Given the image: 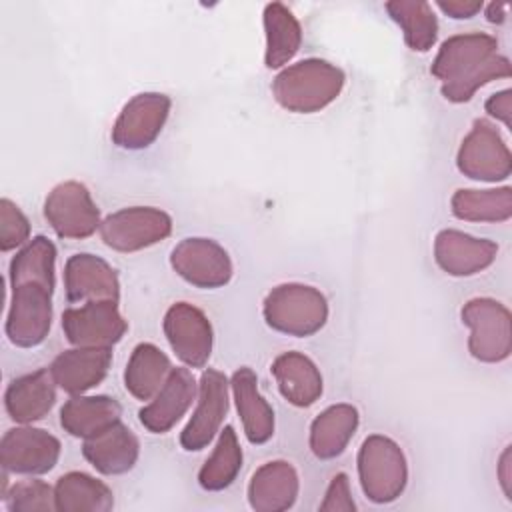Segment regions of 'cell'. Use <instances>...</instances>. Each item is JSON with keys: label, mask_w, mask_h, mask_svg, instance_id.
Returning a JSON list of instances; mask_svg holds the SVG:
<instances>
[{"label": "cell", "mask_w": 512, "mask_h": 512, "mask_svg": "<svg viewBox=\"0 0 512 512\" xmlns=\"http://www.w3.org/2000/svg\"><path fill=\"white\" fill-rule=\"evenodd\" d=\"M122 406L110 396H70L60 410V424L64 432L74 438H90L108 426L120 422Z\"/></svg>", "instance_id": "26"}, {"label": "cell", "mask_w": 512, "mask_h": 512, "mask_svg": "<svg viewBox=\"0 0 512 512\" xmlns=\"http://www.w3.org/2000/svg\"><path fill=\"white\" fill-rule=\"evenodd\" d=\"M242 448L232 426H224L218 434V440L212 448V454L206 458L198 472V484L208 492H218L228 488L242 468Z\"/></svg>", "instance_id": "32"}, {"label": "cell", "mask_w": 512, "mask_h": 512, "mask_svg": "<svg viewBox=\"0 0 512 512\" xmlns=\"http://www.w3.org/2000/svg\"><path fill=\"white\" fill-rule=\"evenodd\" d=\"M56 246L46 236L26 242L10 262L6 336L18 348L42 344L52 326Z\"/></svg>", "instance_id": "1"}, {"label": "cell", "mask_w": 512, "mask_h": 512, "mask_svg": "<svg viewBox=\"0 0 512 512\" xmlns=\"http://www.w3.org/2000/svg\"><path fill=\"white\" fill-rule=\"evenodd\" d=\"M262 316L266 324L288 336L306 338L316 334L328 320L326 296L308 284L286 282L274 286L264 302Z\"/></svg>", "instance_id": "4"}, {"label": "cell", "mask_w": 512, "mask_h": 512, "mask_svg": "<svg viewBox=\"0 0 512 512\" xmlns=\"http://www.w3.org/2000/svg\"><path fill=\"white\" fill-rule=\"evenodd\" d=\"M10 512H52L56 510L54 488L42 480H22L2 492Z\"/></svg>", "instance_id": "33"}, {"label": "cell", "mask_w": 512, "mask_h": 512, "mask_svg": "<svg viewBox=\"0 0 512 512\" xmlns=\"http://www.w3.org/2000/svg\"><path fill=\"white\" fill-rule=\"evenodd\" d=\"M300 492L296 468L286 460L262 464L248 482V504L256 512H282L294 506Z\"/></svg>", "instance_id": "20"}, {"label": "cell", "mask_w": 512, "mask_h": 512, "mask_svg": "<svg viewBox=\"0 0 512 512\" xmlns=\"http://www.w3.org/2000/svg\"><path fill=\"white\" fill-rule=\"evenodd\" d=\"M266 50L264 64L266 68H284L300 50L302 28L298 18L282 2H270L262 12Z\"/></svg>", "instance_id": "27"}, {"label": "cell", "mask_w": 512, "mask_h": 512, "mask_svg": "<svg viewBox=\"0 0 512 512\" xmlns=\"http://www.w3.org/2000/svg\"><path fill=\"white\" fill-rule=\"evenodd\" d=\"M506 10L508 6L502 4V2H492L486 6V20L492 22V24H502L506 20Z\"/></svg>", "instance_id": "39"}, {"label": "cell", "mask_w": 512, "mask_h": 512, "mask_svg": "<svg viewBox=\"0 0 512 512\" xmlns=\"http://www.w3.org/2000/svg\"><path fill=\"white\" fill-rule=\"evenodd\" d=\"M362 492L374 504L394 502L406 488L408 462L402 448L384 434L368 436L358 450Z\"/></svg>", "instance_id": "5"}, {"label": "cell", "mask_w": 512, "mask_h": 512, "mask_svg": "<svg viewBox=\"0 0 512 512\" xmlns=\"http://www.w3.org/2000/svg\"><path fill=\"white\" fill-rule=\"evenodd\" d=\"M230 392L248 442H268L274 436V410L258 390L256 372L248 366L238 368L230 378Z\"/></svg>", "instance_id": "21"}, {"label": "cell", "mask_w": 512, "mask_h": 512, "mask_svg": "<svg viewBox=\"0 0 512 512\" xmlns=\"http://www.w3.org/2000/svg\"><path fill=\"white\" fill-rule=\"evenodd\" d=\"M56 402V382L50 368L14 378L4 392V406L16 424L42 420Z\"/></svg>", "instance_id": "23"}, {"label": "cell", "mask_w": 512, "mask_h": 512, "mask_svg": "<svg viewBox=\"0 0 512 512\" xmlns=\"http://www.w3.org/2000/svg\"><path fill=\"white\" fill-rule=\"evenodd\" d=\"M456 166L472 180L500 182L512 172V154L496 126L478 118L458 148Z\"/></svg>", "instance_id": "8"}, {"label": "cell", "mask_w": 512, "mask_h": 512, "mask_svg": "<svg viewBox=\"0 0 512 512\" xmlns=\"http://www.w3.org/2000/svg\"><path fill=\"white\" fill-rule=\"evenodd\" d=\"M172 100L162 92H142L130 98L112 126V142L124 150L148 148L162 132Z\"/></svg>", "instance_id": "13"}, {"label": "cell", "mask_w": 512, "mask_h": 512, "mask_svg": "<svg viewBox=\"0 0 512 512\" xmlns=\"http://www.w3.org/2000/svg\"><path fill=\"white\" fill-rule=\"evenodd\" d=\"M30 242V222L8 198L0 200V250L10 252Z\"/></svg>", "instance_id": "34"}, {"label": "cell", "mask_w": 512, "mask_h": 512, "mask_svg": "<svg viewBox=\"0 0 512 512\" xmlns=\"http://www.w3.org/2000/svg\"><path fill=\"white\" fill-rule=\"evenodd\" d=\"M82 454L100 474L116 476L134 468L140 456V442L136 434L120 420L86 438L82 444Z\"/></svg>", "instance_id": "22"}, {"label": "cell", "mask_w": 512, "mask_h": 512, "mask_svg": "<svg viewBox=\"0 0 512 512\" xmlns=\"http://www.w3.org/2000/svg\"><path fill=\"white\" fill-rule=\"evenodd\" d=\"M64 290L72 304L120 300V282L116 270L100 256L80 252L66 260Z\"/></svg>", "instance_id": "17"}, {"label": "cell", "mask_w": 512, "mask_h": 512, "mask_svg": "<svg viewBox=\"0 0 512 512\" xmlns=\"http://www.w3.org/2000/svg\"><path fill=\"white\" fill-rule=\"evenodd\" d=\"M436 6L454 20H466L476 16L482 8V0H436Z\"/></svg>", "instance_id": "37"}, {"label": "cell", "mask_w": 512, "mask_h": 512, "mask_svg": "<svg viewBox=\"0 0 512 512\" xmlns=\"http://www.w3.org/2000/svg\"><path fill=\"white\" fill-rule=\"evenodd\" d=\"M170 266L182 280L204 290L226 286L234 274L228 252L212 238L180 240L170 254Z\"/></svg>", "instance_id": "11"}, {"label": "cell", "mask_w": 512, "mask_h": 512, "mask_svg": "<svg viewBox=\"0 0 512 512\" xmlns=\"http://www.w3.org/2000/svg\"><path fill=\"white\" fill-rule=\"evenodd\" d=\"M58 512H108L114 494L102 480L86 472L62 474L54 484Z\"/></svg>", "instance_id": "28"}, {"label": "cell", "mask_w": 512, "mask_h": 512, "mask_svg": "<svg viewBox=\"0 0 512 512\" xmlns=\"http://www.w3.org/2000/svg\"><path fill=\"white\" fill-rule=\"evenodd\" d=\"M462 322L470 328L468 352L486 364L504 362L512 352L510 310L494 298H472L462 306Z\"/></svg>", "instance_id": "6"}, {"label": "cell", "mask_w": 512, "mask_h": 512, "mask_svg": "<svg viewBox=\"0 0 512 512\" xmlns=\"http://www.w3.org/2000/svg\"><path fill=\"white\" fill-rule=\"evenodd\" d=\"M318 510L322 512H354L356 510V504L350 492V480L344 472H338L332 476Z\"/></svg>", "instance_id": "35"}, {"label": "cell", "mask_w": 512, "mask_h": 512, "mask_svg": "<svg viewBox=\"0 0 512 512\" xmlns=\"http://www.w3.org/2000/svg\"><path fill=\"white\" fill-rule=\"evenodd\" d=\"M44 218L66 240H82L100 230V210L90 190L78 180L56 184L44 200Z\"/></svg>", "instance_id": "9"}, {"label": "cell", "mask_w": 512, "mask_h": 512, "mask_svg": "<svg viewBox=\"0 0 512 512\" xmlns=\"http://www.w3.org/2000/svg\"><path fill=\"white\" fill-rule=\"evenodd\" d=\"M360 424L356 406L340 402L322 410L310 424V450L320 460L340 456Z\"/></svg>", "instance_id": "25"}, {"label": "cell", "mask_w": 512, "mask_h": 512, "mask_svg": "<svg viewBox=\"0 0 512 512\" xmlns=\"http://www.w3.org/2000/svg\"><path fill=\"white\" fill-rule=\"evenodd\" d=\"M484 108H486V112H488L492 118L500 120L506 128L512 126V90H510V88L492 94V96L486 100Z\"/></svg>", "instance_id": "36"}, {"label": "cell", "mask_w": 512, "mask_h": 512, "mask_svg": "<svg viewBox=\"0 0 512 512\" xmlns=\"http://www.w3.org/2000/svg\"><path fill=\"white\" fill-rule=\"evenodd\" d=\"M346 84V74L322 58H306L282 68L272 80L274 100L288 112L314 114L332 104Z\"/></svg>", "instance_id": "3"}, {"label": "cell", "mask_w": 512, "mask_h": 512, "mask_svg": "<svg viewBox=\"0 0 512 512\" xmlns=\"http://www.w3.org/2000/svg\"><path fill=\"white\" fill-rule=\"evenodd\" d=\"M270 372L284 400L292 406H312L324 390V380L318 366L302 352H282L274 358Z\"/></svg>", "instance_id": "24"}, {"label": "cell", "mask_w": 512, "mask_h": 512, "mask_svg": "<svg viewBox=\"0 0 512 512\" xmlns=\"http://www.w3.org/2000/svg\"><path fill=\"white\" fill-rule=\"evenodd\" d=\"M98 232L108 248L138 252L166 240L172 232V218L154 206H130L108 214Z\"/></svg>", "instance_id": "7"}, {"label": "cell", "mask_w": 512, "mask_h": 512, "mask_svg": "<svg viewBox=\"0 0 512 512\" xmlns=\"http://www.w3.org/2000/svg\"><path fill=\"white\" fill-rule=\"evenodd\" d=\"M170 370V358L156 344L140 342L128 358L124 386L136 400H150L166 382Z\"/></svg>", "instance_id": "29"}, {"label": "cell", "mask_w": 512, "mask_h": 512, "mask_svg": "<svg viewBox=\"0 0 512 512\" xmlns=\"http://www.w3.org/2000/svg\"><path fill=\"white\" fill-rule=\"evenodd\" d=\"M198 382L184 366L172 368L160 390L138 412L142 426L152 434H166L196 402Z\"/></svg>", "instance_id": "16"}, {"label": "cell", "mask_w": 512, "mask_h": 512, "mask_svg": "<svg viewBox=\"0 0 512 512\" xmlns=\"http://www.w3.org/2000/svg\"><path fill=\"white\" fill-rule=\"evenodd\" d=\"M66 340L78 348H112L128 330L118 302L100 300L70 306L62 312Z\"/></svg>", "instance_id": "10"}, {"label": "cell", "mask_w": 512, "mask_h": 512, "mask_svg": "<svg viewBox=\"0 0 512 512\" xmlns=\"http://www.w3.org/2000/svg\"><path fill=\"white\" fill-rule=\"evenodd\" d=\"M164 336L188 368H202L208 364L214 344V330L208 316L190 302H176L164 314Z\"/></svg>", "instance_id": "14"}, {"label": "cell", "mask_w": 512, "mask_h": 512, "mask_svg": "<svg viewBox=\"0 0 512 512\" xmlns=\"http://www.w3.org/2000/svg\"><path fill=\"white\" fill-rule=\"evenodd\" d=\"M452 214L466 222H506L512 216V188H462L452 194Z\"/></svg>", "instance_id": "31"}, {"label": "cell", "mask_w": 512, "mask_h": 512, "mask_svg": "<svg viewBox=\"0 0 512 512\" xmlns=\"http://www.w3.org/2000/svg\"><path fill=\"white\" fill-rule=\"evenodd\" d=\"M228 378L214 368L202 372L198 380L196 408L180 432V444L188 452L206 448L222 430L224 416L228 412Z\"/></svg>", "instance_id": "12"}, {"label": "cell", "mask_w": 512, "mask_h": 512, "mask_svg": "<svg viewBox=\"0 0 512 512\" xmlns=\"http://www.w3.org/2000/svg\"><path fill=\"white\" fill-rule=\"evenodd\" d=\"M496 254V242L454 228H444L434 238V260L450 276H474L492 266Z\"/></svg>", "instance_id": "18"}, {"label": "cell", "mask_w": 512, "mask_h": 512, "mask_svg": "<svg viewBox=\"0 0 512 512\" xmlns=\"http://www.w3.org/2000/svg\"><path fill=\"white\" fill-rule=\"evenodd\" d=\"M440 80V92L448 102H468L492 80L508 78L510 60L498 54V40L486 32H466L446 38L430 66Z\"/></svg>", "instance_id": "2"}, {"label": "cell", "mask_w": 512, "mask_h": 512, "mask_svg": "<svg viewBox=\"0 0 512 512\" xmlns=\"http://www.w3.org/2000/svg\"><path fill=\"white\" fill-rule=\"evenodd\" d=\"M112 364V348H70L60 352L52 364L50 374L60 390L70 396L84 394L98 386Z\"/></svg>", "instance_id": "19"}, {"label": "cell", "mask_w": 512, "mask_h": 512, "mask_svg": "<svg viewBox=\"0 0 512 512\" xmlns=\"http://www.w3.org/2000/svg\"><path fill=\"white\" fill-rule=\"evenodd\" d=\"M388 16L400 26L404 42L414 52H428L438 38V20L430 2L390 0L384 4Z\"/></svg>", "instance_id": "30"}, {"label": "cell", "mask_w": 512, "mask_h": 512, "mask_svg": "<svg viewBox=\"0 0 512 512\" xmlns=\"http://www.w3.org/2000/svg\"><path fill=\"white\" fill-rule=\"evenodd\" d=\"M498 480L504 496L512 500V446H506L498 458Z\"/></svg>", "instance_id": "38"}, {"label": "cell", "mask_w": 512, "mask_h": 512, "mask_svg": "<svg viewBox=\"0 0 512 512\" xmlns=\"http://www.w3.org/2000/svg\"><path fill=\"white\" fill-rule=\"evenodd\" d=\"M60 440L28 424L10 428L0 440V462L6 472L38 476L50 472L60 458Z\"/></svg>", "instance_id": "15"}]
</instances>
